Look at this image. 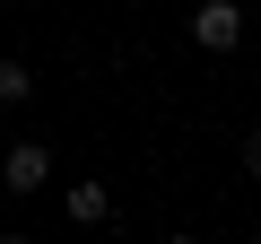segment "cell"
Wrapping results in <instances>:
<instances>
[{"label": "cell", "instance_id": "6", "mask_svg": "<svg viewBox=\"0 0 261 244\" xmlns=\"http://www.w3.org/2000/svg\"><path fill=\"white\" fill-rule=\"evenodd\" d=\"M0 244H27V235H18V227H9V235H0Z\"/></svg>", "mask_w": 261, "mask_h": 244}, {"label": "cell", "instance_id": "8", "mask_svg": "<svg viewBox=\"0 0 261 244\" xmlns=\"http://www.w3.org/2000/svg\"><path fill=\"white\" fill-rule=\"evenodd\" d=\"M0 9H9V0H0Z\"/></svg>", "mask_w": 261, "mask_h": 244}, {"label": "cell", "instance_id": "5", "mask_svg": "<svg viewBox=\"0 0 261 244\" xmlns=\"http://www.w3.org/2000/svg\"><path fill=\"white\" fill-rule=\"evenodd\" d=\"M235 157H244V175H261V131H244V149H235Z\"/></svg>", "mask_w": 261, "mask_h": 244}, {"label": "cell", "instance_id": "3", "mask_svg": "<svg viewBox=\"0 0 261 244\" xmlns=\"http://www.w3.org/2000/svg\"><path fill=\"white\" fill-rule=\"evenodd\" d=\"M61 209H70V227H105V218H113V192H105V183H70Z\"/></svg>", "mask_w": 261, "mask_h": 244}, {"label": "cell", "instance_id": "7", "mask_svg": "<svg viewBox=\"0 0 261 244\" xmlns=\"http://www.w3.org/2000/svg\"><path fill=\"white\" fill-rule=\"evenodd\" d=\"M166 244H200V235H166Z\"/></svg>", "mask_w": 261, "mask_h": 244}, {"label": "cell", "instance_id": "2", "mask_svg": "<svg viewBox=\"0 0 261 244\" xmlns=\"http://www.w3.org/2000/svg\"><path fill=\"white\" fill-rule=\"evenodd\" d=\"M0 183H9L18 201H27V192H44V183H53V149H44V140H18L9 157H0Z\"/></svg>", "mask_w": 261, "mask_h": 244}, {"label": "cell", "instance_id": "4", "mask_svg": "<svg viewBox=\"0 0 261 244\" xmlns=\"http://www.w3.org/2000/svg\"><path fill=\"white\" fill-rule=\"evenodd\" d=\"M27 96H35V70H27V61H9V53H0V113H18Z\"/></svg>", "mask_w": 261, "mask_h": 244}, {"label": "cell", "instance_id": "1", "mask_svg": "<svg viewBox=\"0 0 261 244\" xmlns=\"http://www.w3.org/2000/svg\"><path fill=\"white\" fill-rule=\"evenodd\" d=\"M192 44L200 53H235L244 44V9H235V0H200V9H192Z\"/></svg>", "mask_w": 261, "mask_h": 244}]
</instances>
